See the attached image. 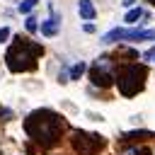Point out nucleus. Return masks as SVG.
<instances>
[{
	"instance_id": "nucleus-1",
	"label": "nucleus",
	"mask_w": 155,
	"mask_h": 155,
	"mask_svg": "<svg viewBox=\"0 0 155 155\" xmlns=\"http://www.w3.org/2000/svg\"><path fill=\"white\" fill-rule=\"evenodd\" d=\"M63 128H65L63 119H61L56 111H51V109H36V111H31V114L24 119V131H27L29 138L36 140L41 148L56 145L58 138H61V133H63Z\"/></svg>"
},
{
	"instance_id": "nucleus-2",
	"label": "nucleus",
	"mask_w": 155,
	"mask_h": 155,
	"mask_svg": "<svg viewBox=\"0 0 155 155\" xmlns=\"http://www.w3.org/2000/svg\"><path fill=\"white\" fill-rule=\"evenodd\" d=\"M44 53V48L34 41H27V39H15L12 46L7 48L5 53V63L12 73H24V70H31L36 68V58Z\"/></svg>"
},
{
	"instance_id": "nucleus-3",
	"label": "nucleus",
	"mask_w": 155,
	"mask_h": 155,
	"mask_svg": "<svg viewBox=\"0 0 155 155\" xmlns=\"http://www.w3.org/2000/svg\"><path fill=\"white\" fill-rule=\"evenodd\" d=\"M145 78H148V68L140 63H128L116 73V87L124 97H133L145 87Z\"/></svg>"
},
{
	"instance_id": "nucleus-4",
	"label": "nucleus",
	"mask_w": 155,
	"mask_h": 155,
	"mask_svg": "<svg viewBox=\"0 0 155 155\" xmlns=\"http://www.w3.org/2000/svg\"><path fill=\"white\" fill-rule=\"evenodd\" d=\"M73 148L80 153V155H94L97 150L104 148V138L97 136V133H85V131H73V138H70Z\"/></svg>"
},
{
	"instance_id": "nucleus-5",
	"label": "nucleus",
	"mask_w": 155,
	"mask_h": 155,
	"mask_svg": "<svg viewBox=\"0 0 155 155\" xmlns=\"http://www.w3.org/2000/svg\"><path fill=\"white\" fill-rule=\"evenodd\" d=\"M90 80L97 85V87H109L114 85L116 75H114V63L109 58H97L90 68Z\"/></svg>"
},
{
	"instance_id": "nucleus-6",
	"label": "nucleus",
	"mask_w": 155,
	"mask_h": 155,
	"mask_svg": "<svg viewBox=\"0 0 155 155\" xmlns=\"http://www.w3.org/2000/svg\"><path fill=\"white\" fill-rule=\"evenodd\" d=\"M58 29H61V19H58V15L53 12L51 19H46V22L41 24V34H44V36H56Z\"/></svg>"
},
{
	"instance_id": "nucleus-7",
	"label": "nucleus",
	"mask_w": 155,
	"mask_h": 155,
	"mask_svg": "<svg viewBox=\"0 0 155 155\" xmlns=\"http://www.w3.org/2000/svg\"><path fill=\"white\" fill-rule=\"evenodd\" d=\"M78 12H80L82 19H94V15H97L92 0H80V2H78Z\"/></svg>"
},
{
	"instance_id": "nucleus-8",
	"label": "nucleus",
	"mask_w": 155,
	"mask_h": 155,
	"mask_svg": "<svg viewBox=\"0 0 155 155\" xmlns=\"http://www.w3.org/2000/svg\"><path fill=\"white\" fill-rule=\"evenodd\" d=\"M82 73H85V63L80 61V63H75V65L70 68V80H78V78H80Z\"/></svg>"
},
{
	"instance_id": "nucleus-9",
	"label": "nucleus",
	"mask_w": 155,
	"mask_h": 155,
	"mask_svg": "<svg viewBox=\"0 0 155 155\" xmlns=\"http://www.w3.org/2000/svg\"><path fill=\"white\" fill-rule=\"evenodd\" d=\"M140 17H143V10H138V7H136V10L126 12V19H124V22H128V24H131V22H136V19H140Z\"/></svg>"
},
{
	"instance_id": "nucleus-10",
	"label": "nucleus",
	"mask_w": 155,
	"mask_h": 155,
	"mask_svg": "<svg viewBox=\"0 0 155 155\" xmlns=\"http://www.w3.org/2000/svg\"><path fill=\"white\" fill-rule=\"evenodd\" d=\"M36 2H39V0H24V2H19V12H24V15L31 12V10L36 7Z\"/></svg>"
},
{
	"instance_id": "nucleus-11",
	"label": "nucleus",
	"mask_w": 155,
	"mask_h": 155,
	"mask_svg": "<svg viewBox=\"0 0 155 155\" xmlns=\"http://www.w3.org/2000/svg\"><path fill=\"white\" fill-rule=\"evenodd\" d=\"M124 155H150V150L148 148H128Z\"/></svg>"
},
{
	"instance_id": "nucleus-12",
	"label": "nucleus",
	"mask_w": 155,
	"mask_h": 155,
	"mask_svg": "<svg viewBox=\"0 0 155 155\" xmlns=\"http://www.w3.org/2000/svg\"><path fill=\"white\" fill-rule=\"evenodd\" d=\"M24 27H27V31H31V34H34V31L39 29V24H36V19H34V17H27V22H24Z\"/></svg>"
},
{
	"instance_id": "nucleus-13",
	"label": "nucleus",
	"mask_w": 155,
	"mask_h": 155,
	"mask_svg": "<svg viewBox=\"0 0 155 155\" xmlns=\"http://www.w3.org/2000/svg\"><path fill=\"white\" fill-rule=\"evenodd\" d=\"M7 36H10V29H7V27H0V44L7 41Z\"/></svg>"
},
{
	"instance_id": "nucleus-14",
	"label": "nucleus",
	"mask_w": 155,
	"mask_h": 155,
	"mask_svg": "<svg viewBox=\"0 0 155 155\" xmlns=\"http://www.w3.org/2000/svg\"><path fill=\"white\" fill-rule=\"evenodd\" d=\"M133 2H136V0H124V5H126V7H131Z\"/></svg>"
},
{
	"instance_id": "nucleus-15",
	"label": "nucleus",
	"mask_w": 155,
	"mask_h": 155,
	"mask_svg": "<svg viewBox=\"0 0 155 155\" xmlns=\"http://www.w3.org/2000/svg\"><path fill=\"white\" fill-rule=\"evenodd\" d=\"M153 61H155V56H153Z\"/></svg>"
}]
</instances>
